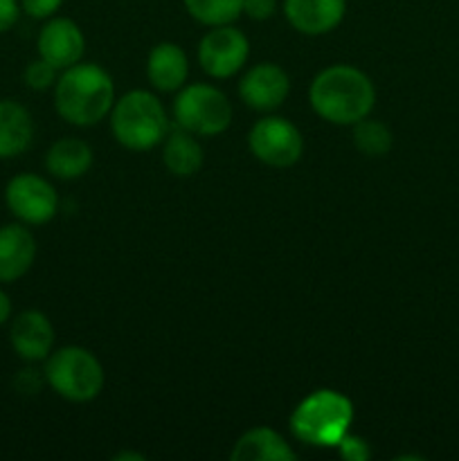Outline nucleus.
I'll list each match as a JSON object with an SVG mask.
<instances>
[{"instance_id":"obj_1","label":"nucleus","mask_w":459,"mask_h":461,"mask_svg":"<svg viewBox=\"0 0 459 461\" xmlns=\"http://www.w3.org/2000/svg\"><path fill=\"white\" fill-rule=\"evenodd\" d=\"M309 102L315 115L328 124L354 126L372 113L376 88L363 70L338 63L315 75L309 88Z\"/></svg>"},{"instance_id":"obj_2","label":"nucleus","mask_w":459,"mask_h":461,"mask_svg":"<svg viewBox=\"0 0 459 461\" xmlns=\"http://www.w3.org/2000/svg\"><path fill=\"white\" fill-rule=\"evenodd\" d=\"M115 104V84L97 63H75L54 84V108L72 126H94Z\"/></svg>"},{"instance_id":"obj_3","label":"nucleus","mask_w":459,"mask_h":461,"mask_svg":"<svg viewBox=\"0 0 459 461\" xmlns=\"http://www.w3.org/2000/svg\"><path fill=\"white\" fill-rule=\"evenodd\" d=\"M354 423V403L336 390H315L291 414V432L302 444L336 448Z\"/></svg>"},{"instance_id":"obj_4","label":"nucleus","mask_w":459,"mask_h":461,"mask_svg":"<svg viewBox=\"0 0 459 461\" xmlns=\"http://www.w3.org/2000/svg\"><path fill=\"white\" fill-rule=\"evenodd\" d=\"M112 138L130 151H148L169 133V117L160 99L148 90H130L111 108Z\"/></svg>"},{"instance_id":"obj_5","label":"nucleus","mask_w":459,"mask_h":461,"mask_svg":"<svg viewBox=\"0 0 459 461\" xmlns=\"http://www.w3.org/2000/svg\"><path fill=\"white\" fill-rule=\"evenodd\" d=\"M45 383L57 392L61 399L72 403H86L102 394L104 367L93 351L84 347H61L45 358L43 367Z\"/></svg>"},{"instance_id":"obj_6","label":"nucleus","mask_w":459,"mask_h":461,"mask_svg":"<svg viewBox=\"0 0 459 461\" xmlns=\"http://www.w3.org/2000/svg\"><path fill=\"white\" fill-rule=\"evenodd\" d=\"M174 120L196 138H214L232 124V104L216 86H183L176 95Z\"/></svg>"},{"instance_id":"obj_7","label":"nucleus","mask_w":459,"mask_h":461,"mask_svg":"<svg viewBox=\"0 0 459 461\" xmlns=\"http://www.w3.org/2000/svg\"><path fill=\"white\" fill-rule=\"evenodd\" d=\"M252 156L274 169H286L300 162L304 153V138L292 122L270 115L256 122L248 135Z\"/></svg>"},{"instance_id":"obj_8","label":"nucleus","mask_w":459,"mask_h":461,"mask_svg":"<svg viewBox=\"0 0 459 461\" xmlns=\"http://www.w3.org/2000/svg\"><path fill=\"white\" fill-rule=\"evenodd\" d=\"M4 205L25 225H45L57 216V189L39 174H18L4 187Z\"/></svg>"},{"instance_id":"obj_9","label":"nucleus","mask_w":459,"mask_h":461,"mask_svg":"<svg viewBox=\"0 0 459 461\" xmlns=\"http://www.w3.org/2000/svg\"><path fill=\"white\" fill-rule=\"evenodd\" d=\"M250 43L241 30L232 25L212 27L198 43V63L214 79H228L246 66Z\"/></svg>"},{"instance_id":"obj_10","label":"nucleus","mask_w":459,"mask_h":461,"mask_svg":"<svg viewBox=\"0 0 459 461\" xmlns=\"http://www.w3.org/2000/svg\"><path fill=\"white\" fill-rule=\"evenodd\" d=\"M36 48H39V57L45 59L50 66H54L57 70H66V68L79 63L84 57V32L72 18L52 16L40 27Z\"/></svg>"},{"instance_id":"obj_11","label":"nucleus","mask_w":459,"mask_h":461,"mask_svg":"<svg viewBox=\"0 0 459 461\" xmlns=\"http://www.w3.org/2000/svg\"><path fill=\"white\" fill-rule=\"evenodd\" d=\"M291 93V79L277 63H256L243 75L238 97L252 111L268 113L282 106Z\"/></svg>"},{"instance_id":"obj_12","label":"nucleus","mask_w":459,"mask_h":461,"mask_svg":"<svg viewBox=\"0 0 459 461\" xmlns=\"http://www.w3.org/2000/svg\"><path fill=\"white\" fill-rule=\"evenodd\" d=\"M9 342L18 358L27 363H40L52 354L54 327L43 311H21L9 324Z\"/></svg>"},{"instance_id":"obj_13","label":"nucleus","mask_w":459,"mask_h":461,"mask_svg":"<svg viewBox=\"0 0 459 461\" xmlns=\"http://www.w3.org/2000/svg\"><path fill=\"white\" fill-rule=\"evenodd\" d=\"M36 259V239L25 223L0 225V284H14L30 273Z\"/></svg>"},{"instance_id":"obj_14","label":"nucleus","mask_w":459,"mask_h":461,"mask_svg":"<svg viewBox=\"0 0 459 461\" xmlns=\"http://www.w3.org/2000/svg\"><path fill=\"white\" fill-rule=\"evenodd\" d=\"M284 14L300 34L322 36L340 25L346 0H284Z\"/></svg>"},{"instance_id":"obj_15","label":"nucleus","mask_w":459,"mask_h":461,"mask_svg":"<svg viewBox=\"0 0 459 461\" xmlns=\"http://www.w3.org/2000/svg\"><path fill=\"white\" fill-rule=\"evenodd\" d=\"M147 77L160 93H178L189 77V59L184 50L171 41L153 45L147 59Z\"/></svg>"},{"instance_id":"obj_16","label":"nucleus","mask_w":459,"mask_h":461,"mask_svg":"<svg viewBox=\"0 0 459 461\" xmlns=\"http://www.w3.org/2000/svg\"><path fill=\"white\" fill-rule=\"evenodd\" d=\"M34 140L30 111L14 99H0V160L22 156Z\"/></svg>"},{"instance_id":"obj_17","label":"nucleus","mask_w":459,"mask_h":461,"mask_svg":"<svg viewBox=\"0 0 459 461\" xmlns=\"http://www.w3.org/2000/svg\"><path fill=\"white\" fill-rule=\"evenodd\" d=\"M232 461H295L297 453L273 428H252L234 444Z\"/></svg>"},{"instance_id":"obj_18","label":"nucleus","mask_w":459,"mask_h":461,"mask_svg":"<svg viewBox=\"0 0 459 461\" xmlns=\"http://www.w3.org/2000/svg\"><path fill=\"white\" fill-rule=\"evenodd\" d=\"M202 160H205V153H202L196 135L180 126L169 129L166 138L162 140V162L169 174L178 176V178H189L201 171Z\"/></svg>"},{"instance_id":"obj_19","label":"nucleus","mask_w":459,"mask_h":461,"mask_svg":"<svg viewBox=\"0 0 459 461\" xmlns=\"http://www.w3.org/2000/svg\"><path fill=\"white\" fill-rule=\"evenodd\" d=\"M93 167V149L79 138H61L45 153V169L58 180H76Z\"/></svg>"},{"instance_id":"obj_20","label":"nucleus","mask_w":459,"mask_h":461,"mask_svg":"<svg viewBox=\"0 0 459 461\" xmlns=\"http://www.w3.org/2000/svg\"><path fill=\"white\" fill-rule=\"evenodd\" d=\"M194 21L207 27L232 25L243 14V0H183Z\"/></svg>"},{"instance_id":"obj_21","label":"nucleus","mask_w":459,"mask_h":461,"mask_svg":"<svg viewBox=\"0 0 459 461\" xmlns=\"http://www.w3.org/2000/svg\"><path fill=\"white\" fill-rule=\"evenodd\" d=\"M392 144H394V135H392V131L387 129V124H382V122L364 117V120L354 124V147L358 149L363 156H387Z\"/></svg>"},{"instance_id":"obj_22","label":"nucleus","mask_w":459,"mask_h":461,"mask_svg":"<svg viewBox=\"0 0 459 461\" xmlns=\"http://www.w3.org/2000/svg\"><path fill=\"white\" fill-rule=\"evenodd\" d=\"M57 68L50 66L45 59H36V61H30L25 66V72H22V81H25L27 88L36 90V93H43V90L54 88L57 84Z\"/></svg>"},{"instance_id":"obj_23","label":"nucleus","mask_w":459,"mask_h":461,"mask_svg":"<svg viewBox=\"0 0 459 461\" xmlns=\"http://www.w3.org/2000/svg\"><path fill=\"white\" fill-rule=\"evenodd\" d=\"M336 448L338 455L346 461H367L372 457V448H369L367 439H363V437L358 435H349V432L342 437L340 444H338Z\"/></svg>"},{"instance_id":"obj_24","label":"nucleus","mask_w":459,"mask_h":461,"mask_svg":"<svg viewBox=\"0 0 459 461\" xmlns=\"http://www.w3.org/2000/svg\"><path fill=\"white\" fill-rule=\"evenodd\" d=\"M63 0H21L22 14L36 21H48L61 9Z\"/></svg>"},{"instance_id":"obj_25","label":"nucleus","mask_w":459,"mask_h":461,"mask_svg":"<svg viewBox=\"0 0 459 461\" xmlns=\"http://www.w3.org/2000/svg\"><path fill=\"white\" fill-rule=\"evenodd\" d=\"M277 12V0H243V14L252 21H268Z\"/></svg>"},{"instance_id":"obj_26","label":"nucleus","mask_w":459,"mask_h":461,"mask_svg":"<svg viewBox=\"0 0 459 461\" xmlns=\"http://www.w3.org/2000/svg\"><path fill=\"white\" fill-rule=\"evenodd\" d=\"M21 12V0H0V34L16 25Z\"/></svg>"},{"instance_id":"obj_27","label":"nucleus","mask_w":459,"mask_h":461,"mask_svg":"<svg viewBox=\"0 0 459 461\" xmlns=\"http://www.w3.org/2000/svg\"><path fill=\"white\" fill-rule=\"evenodd\" d=\"M45 383V376H40L36 369H22L16 376V387L22 394H36L40 390V385Z\"/></svg>"},{"instance_id":"obj_28","label":"nucleus","mask_w":459,"mask_h":461,"mask_svg":"<svg viewBox=\"0 0 459 461\" xmlns=\"http://www.w3.org/2000/svg\"><path fill=\"white\" fill-rule=\"evenodd\" d=\"M12 320V300H9L7 293L0 288V327L7 324Z\"/></svg>"},{"instance_id":"obj_29","label":"nucleus","mask_w":459,"mask_h":461,"mask_svg":"<svg viewBox=\"0 0 459 461\" xmlns=\"http://www.w3.org/2000/svg\"><path fill=\"white\" fill-rule=\"evenodd\" d=\"M115 461H144L142 453H120L112 457Z\"/></svg>"}]
</instances>
